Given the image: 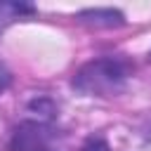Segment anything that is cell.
I'll use <instances>...</instances> for the list:
<instances>
[{"instance_id":"obj_5","label":"cell","mask_w":151,"mask_h":151,"mask_svg":"<svg viewBox=\"0 0 151 151\" xmlns=\"http://www.w3.org/2000/svg\"><path fill=\"white\" fill-rule=\"evenodd\" d=\"M9 80H12V76H9V71L0 64V92H5L7 87H9Z\"/></svg>"},{"instance_id":"obj_2","label":"cell","mask_w":151,"mask_h":151,"mask_svg":"<svg viewBox=\"0 0 151 151\" xmlns=\"http://www.w3.org/2000/svg\"><path fill=\"white\" fill-rule=\"evenodd\" d=\"M14 151H64L57 130L47 123H21L12 137Z\"/></svg>"},{"instance_id":"obj_1","label":"cell","mask_w":151,"mask_h":151,"mask_svg":"<svg viewBox=\"0 0 151 151\" xmlns=\"http://www.w3.org/2000/svg\"><path fill=\"white\" fill-rule=\"evenodd\" d=\"M132 68L125 59L118 57H101L94 59L90 64H85L76 78H73V87L83 94H97V97H111L118 94L127 78H130Z\"/></svg>"},{"instance_id":"obj_3","label":"cell","mask_w":151,"mask_h":151,"mask_svg":"<svg viewBox=\"0 0 151 151\" xmlns=\"http://www.w3.org/2000/svg\"><path fill=\"white\" fill-rule=\"evenodd\" d=\"M78 19L83 24H92V26H104V28H113V26H123V14L118 9H85L78 14Z\"/></svg>"},{"instance_id":"obj_4","label":"cell","mask_w":151,"mask_h":151,"mask_svg":"<svg viewBox=\"0 0 151 151\" xmlns=\"http://www.w3.org/2000/svg\"><path fill=\"white\" fill-rule=\"evenodd\" d=\"M83 151H111L109 144L101 139V137H90L85 144H83Z\"/></svg>"}]
</instances>
